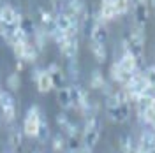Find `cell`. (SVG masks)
Instances as JSON below:
<instances>
[{"label":"cell","mask_w":155,"mask_h":153,"mask_svg":"<svg viewBox=\"0 0 155 153\" xmlns=\"http://www.w3.org/2000/svg\"><path fill=\"white\" fill-rule=\"evenodd\" d=\"M101 132H102L101 122L97 120L95 116H88L87 118V125H85L83 134H81L83 153H92V150L97 146L99 139H101Z\"/></svg>","instance_id":"1"},{"label":"cell","mask_w":155,"mask_h":153,"mask_svg":"<svg viewBox=\"0 0 155 153\" xmlns=\"http://www.w3.org/2000/svg\"><path fill=\"white\" fill-rule=\"evenodd\" d=\"M41 120H42V115H41V109L37 106H30L28 111L25 113V118H23V135L27 137H37L39 127H41Z\"/></svg>","instance_id":"2"},{"label":"cell","mask_w":155,"mask_h":153,"mask_svg":"<svg viewBox=\"0 0 155 153\" xmlns=\"http://www.w3.org/2000/svg\"><path fill=\"white\" fill-rule=\"evenodd\" d=\"M12 51H14L16 58L21 60V62H25V63H34L37 60V55H39V49L30 42L28 39L27 41H21L18 44H14L12 46Z\"/></svg>","instance_id":"3"},{"label":"cell","mask_w":155,"mask_h":153,"mask_svg":"<svg viewBox=\"0 0 155 153\" xmlns=\"http://www.w3.org/2000/svg\"><path fill=\"white\" fill-rule=\"evenodd\" d=\"M0 111L5 123H14L16 120V100L9 92H4L0 97Z\"/></svg>","instance_id":"4"},{"label":"cell","mask_w":155,"mask_h":153,"mask_svg":"<svg viewBox=\"0 0 155 153\" xmlns=\"http://www.w3.org/2000/svg\"><path fill=\"white\" fill-rule=\"evenodd\" d=\"M32 77H34V81H35V88H37L41 93H48V92H51V90L55 88L49 74L46 72V69H34Z\"/></svg>","instance_id":"5"},{"label":"cell","mask_w":155,"mask_h":153,"mask_svg":"<svg viewBox=\"0 0 155 153\" xmlns=\"http://www.w3.org/2000/svg\"><path fill=\"white\" fill-rule=\"evenodd\" d=\"M58 48H60V53L64 55L69 60H74L78 57V49H79V44H78V37H64L60 42H57Z\"/></svg>","instance_id":"6"},{"label":"cell","mask_w":155,"mask_h":153,"mask_svg":"<svg viewBox=\"0 0 155 153\" xmlns=\"http://www.w3.org/2000/svg\"><path fill=\"white\" fill-rule=\"evenodd\" d=\"M107 115L116 123H125L127 120L130 118V104L129 102H120L118 106L107 109Z\"/></svg>","instance_id":"7"},{"label":"cell","mask_w":155,"mask_h":153,"mask_svg":"<svg viewBox=\"0 0 155 153\" xmlns=\"http://www.w3.org/2000/svg\"><path fill=\"white\" fill-rule=\"evenodd\" d=\"M21 19H23V16H21L12 5L4 4V5L0 7V23H5V25H18L19 27Z\"/></svg>","instance_id":"8"},{"label":"cell","mask_w":155,"mask_h":153,"mask_svg":"<svg viewBox=\"0 0 155 153\" xmlns=\"http://www.w3.org/2000/svg\"><path fill=\"white\" fill-rule=\"evenodd\" d=\"M57 102L60 104L62 109H71L74 107V95L71 86H62L57 90Z\"/></svg>","instance_id":"9"},{"label":"cell","mask_w":155,"mask_h":153,"mask_svg":"<svg viewBox=\"0 0 155 153\" xmlns=\"http://www.w3.org/2000/svg\"><path fill=\"white\" fill-rule=\"evenodd\" d=\"M118 63V67L122 69L125 74H129V76H134L136 72H139L137 69H139V60L137 58H134L132 55H129V53H125L124 57L120 58V62H116Z\"/></svg>","instance_id":"10"},{"label":"cell","mask_w":155,"mask_h":153,"mask_svg":"<svg viewBox=\"0 0 155 153\" xmlns=\"http://www.w3.org/2000/svg\"><path fill=\"white\" fill-rule=\"evenodd\" d=\"M136 148L143 153H155V134L152 130H143Z\"/></svg>","instance_id":"11"},{"label":"cell","mask_w":155,"mask_h":153,"mask_svg":"<svg viewBox=\"0 0 155 153\" xmlns=\"http://www.w3.org/2000/svg\"><path fill=\"white\" fill-rule=\"evenodd\" d=\"M148 19H150V12H148V4H141V2H136L134 5V25L145 28L148 25Z\"/></svg>","instance_id":"12"},{"label":"cell","mask_w":155,"mask_h":153,"mask_svg":"<svg viewBox=\"0 0 155 153\" xmlns=\"http://www.w3.org/2000/svg\"><path fill=\"white\" fill-rule=\"evenodd\" d=\"M57 123H58V127H60V130L64 132V135H67V137H76V134H78L76 125L69 120V116L65 115V113H58L57 115Z\"/></svg>","instance_id":"13"},{"label":"cell","mask_w":155,"mask_h":153,"mask_svg":"<svg viewBox=\"0 0 155 153\" xmlns=\"http://www.w3.org/2000/svg\"><path fill=\"white\" fill-rule=\"evenodd\" d=\"M107 39H109V32H107V28L104 27V23L99 19L95 25H94L92 32H90V41L99 42V44H106Z\"/></svg>","instance_id":"14"},{"label":"cell","mask_w":155,"mask_h":153,"mask_svg":"<svg viewBox=\"0 0 155 153\" xmlns=\"http://www.w3.org/2000/svg\"><path fill=\"white\" fill-rule=\"evenodd\" d=\"M99 18H101V21H102V23L111 21V19L116 18L113 0H101V7H99Z\"/></svg>","instance_id":"15"},{"label":"cell","mask_w":155,"mask_h":153,"mask_svg":"<svg viewBox=\"0 0 155 153\" xmlns=\"http://www.w3.org/2000/svg\"><path fill=\"white\" fill-rule=\"evenodd\" d=\"M46 72L49 74L51 81H53V85L57 86V88H62V86H64L65 76H64V69L60 67L58 63H49L48 67H46Z\"/></svg>","instance_id":"16"},{"label":"cell","mask_w":155,"mask_h":153,"mask_svg":"<svg viewBox=\"0 0 155 153\" xmlns=\"http://www.w3.org/2000/svg\"><path fill=\"white\" fill-rule=\"evenodd\" d=\"M90 51H92V55L95 58L99 63H104L107 58V48L106 44H99V42H94V41H90Z\"/></svg>","instance_id":"17"},{"label":"cell","mask_w":155,"mask_h":153,"mask_svg":"<svg viewBox=\"0 0 155 153\" xmlns=\"http://www.w3.org/2000/svg\"><path fill=\"white\" fill-rule=\"evenodd\" d=\"M109 74H111V79H113L115 83H118V85H122V86H125L127 83H129V79L132 77V76H129V74H125L122 69L118 67V63H113V65H111Z\"/></svg>","instance_id":"18"},{"label":"cell","mask_w":155,"mask_h":153,"mask_svg":"<svg viewBox=\"0 0 155 153\" xmlns=\"http://www.w3.org/2000/svg\"><path fill=\"white\" fill-rule=\"evenodd\" d=\"M7 141H9V146L12 150H18L21 148V144H23V130L18 129V127H12L9 130V137H7Z\"/></svg>","instance_id":"19"},{"label":"cell","mask_w":155,"mask_h":153,"mask_svg":"<svg viewBox=\"0 0 155 153\" xmlns=\"http://www.w3.org/2000/svg\"><path fill=\"white\" fill-rule=\"evenodd\" d=\"M134 104H136L137 116H139V118H143V116L150 111V107H152V97H150V95H141Z\"/></svg>","instance_id":"20"},{"label":"cell","mask_w":155,"mask_h":153,"mask_svg":"<svg viewBox=\"0 0 155 153\" xmlns=\"http://www.w3.org/2000/svg\"><path fill=\"white\" fill-rule=\"evenodd\" d=\"M104 86H106V77L102 76L101 70H94V72L90 74V88H94V90H102Z\"/></svg>","instance_id":"21"},{"label":"cell","mask_w":155,"mask_h":153,"mask_svg":"<svg viewBox=\"0 0 155 153\" xmlns=\"http://www.w3.org/2000/svg\"><path fill=\"white\" fill-rule=\"evenodd\" d=\"M51 150L53 153H65L67 150V141H65V135L57 134L53 139H51Z\"/></svg>","instance_id":"22"},{"label":"cell","mask_w":155,"mask_h":153,"mask_svg":"<svg viewBox=\"0 0 155 153\" xmlns=\"http://www.w3.org/2000/svg\"><path fill=\"white\" fill-rule=\"evenodd\" d=\"M118 148H120V153H134L136 146H134V141L130 135H122L118 139Z\"/></svg>","instance_id":"23"},{"label":"cell","mask_w":155,"mask_h":153,"mask_svg":"<svg viewBox=\"0 0 155 153\" xmlns=\"http://www.w3.org/2000/svg\"><path fill=\"white\" fill-rule=\"evenodd\" d=\"M35 23L32 21L30 18H23L21 19V23H19V30L25 34V37L30 39V37H34V34H35Z\"/></svg>","instance_id":"24"},{"label":"cell","mask_w":155,"mask_h":153,"mask_svg":"<svg viewBox=\"0 0 155 153\" xmlns=\"http://www.w3.org/2000/svg\"><path fill=\"white\" fill-rule=\"evenodd\" d=\"M39 16H41V19H42V25H44V28H48L49 30V27H51V30L55 28V16L51 14V11H48V9H41L39 11Z\"/></svg>","instance_id":"25"},{"label":"cell","mask_w":155,"mask_h":153,"mask_svg":"<svg viewBox=\"0 0 155 153\" xmlns=\"http://www.w3.org/2000/svg\"><path fill=\"white\" fill-rule=\"evenodd\" d=\"M37 139L39 143H46L49 139V125L46 122V118L42 116V120H41V127H39V132H37Z\"/></svg>","instance_id":"26"},{"label":"cell","mask_w":155,"mask_h":153,"mask_svg":"<svg viewBox=\"0 0 155 153\" xmlns=\"http://www.w3.org/2000/svg\"><path fill=\"white\" fill-rule=\"evenodd\" d=\"M113 5H115L116 16H124L130 9V0H113Z\"/></svg>","instance_id":"27"},{"label":"cell","mask_w":155,"mask_h":153,"mask_svg":"<svg viewBox=\"0 0 155 153\" xmlns=\"http://www.w3.org/2000/svg\"><path fill=\"white\" fill-rule=\"evenodd\" d=\"M19 86H21V77H19L18 72H12L7 76V88H9L11 92H16Z\"/></svg>","instance_id":"28"},{"label":"cell","mask_w":155,"mask_h":153,"mask_svg":"<svg viewBox=\"0 0 155 153\" xmlns=\"http://www.w3.org/2000/svg\"><path fill=\"white\" fill-rule=\"evenodd\" d=\"M143 74H145V79H146V83H148V86L150 88H155V65L148 67Z\"/></svg>","instance_id":"29"},{"label":"cell","mask_w":155,"mask_h":153,"mask_svg":"<svg viewBox=\"0 0 155 153\" xmlns=\"http://www.w3.org/2000/svg\"><path fill=\"white\" fill-rule=\"evenodd\" d=\"M23 69H25V62H21V60H18L16 62V72H23Z\"/></svg>","instance_id":"30"},{"label":"cell","mask_w":155,"mask_h":153,"mask_svg":"<svg viewBox=\"0 0 155 153\" xmlns=\"http://www.w3.org/2000/svg\"><path fill=\"white\" fill-rule=\"evenodd\" d=\"M65 153H83V150H65Z\"/></svg>","instance_id":"31"},{"label":"cell","mask_w":155,"mask_h":153,"mask_svg":"<svg viewBox=\"0 0 155 153\" xmlns=\"http://www.w3.org/2000/svg\"><path fill=\"white\" fill-rule=\"evenodd\" d=\"M136 2H141V4H148V0H136Z\"/></svg>","instance_id":"32"},{"label":"cell","mask_w":155,"mask_h":153,"mask_svg":"<svg viewBox=\"0 0 155 153\" xmlns=\"http://www.w3.org/2000/svg\"><path fill=\"white\" fill-rule=\"evenodd\" d=\"M150 2H152V5H153V9H155V0H150Z\"/></svg>","instance_id":"33"},{"label":"cell","mask_w":155,"mask_h":153,"mask_svg":"<svg viewBox=\"0 0 155 153\" xmlns=\"http://www.w3.org/2000/svg\"><path fill=\"white\" fill-rule=\"evenodd\" d=\"M2 93H4V90H2V88H0V97H2Z\"/></svg>","instance_id":"34"},{"label":"cell","mask_w":155,"mask_h":153,"mask_svg":"<svg viewBox=\"0 0 155 153\" xmlns=\"http://www.w3.org/2000/svg\"><path fill=\"white\" fill-rule=\"evenodd\" d=\"M32 153H39V151H32Z\"/></svg>","instance_id":"35"}]
</instances>
